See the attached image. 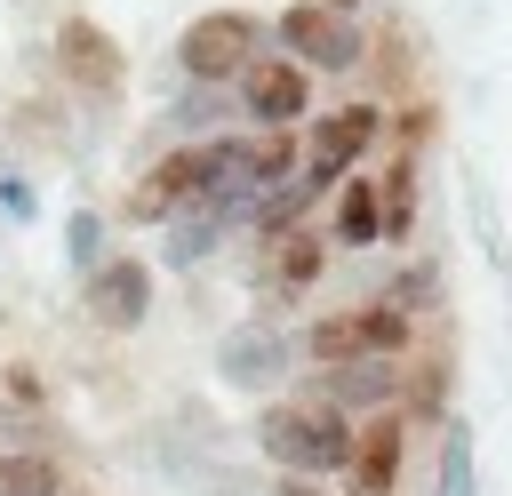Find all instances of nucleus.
Returning a JSON list of instances; mask_svg holds the SVG:
<instances>
[{
  "label": "nucleus",
  "mask_w": 512,
  "mask_h": 496,
  "mask_svg": "<svg viewBox=\"0 0 512 496\" xmlns=\"http://www.w3.org/2000/svg\"><path fill=\"white\" fill-rule=\"evenodd\" d=\"M264 448L288 464V480H312V472H336L344 448H352V424L336 408H312V400H288L264 416Z\"/></svg>",
  "instance_id": "1"
},
{
  "label": "nucleus",
  "mask_w": 512,
  "mask_h": 496,
  "mask_svg": "<svg viewBox=\"0 0 512 496\" xmlns=\"http://www.w3.org/2000/svg\"><path fill=\"white\" fill-rule=\"evenodd\" d=\"M400 344H408V312H400V304H384V296H368V304H352V312L312 320V360H328V368L368 360V352H400Z\"/></svg>",
  "instance_id": "2"
},
{
  "label": "nucleus",
  "mask_w": 512,
  "mask_h": 496,
  "mask_svg": "<svg viewBox=\"0 0 512 496\" xmlns=\"http://www.w3.org/2000/svg\"><path fill=\"white\" fill-rule=\"evenodd\" d=\"M176 56H184L192 80H232V72L256 64V16L248 8H208V16L184 24V48Z\"/></svg>",
  "instance_id": "3"
},
{
  "label": "nucleus",
  "mask_w": 512,
  "mask_h": 496,
  "mask_svg": "<svg viewBox=\"0 0 512 496\" xmlns=\"http://www.w3.org/2000/svg\"><path fill=\"white\" fill-rule=\"evenodd\" d=\"M216 168H232V144H192V152H168V160H152L144 168V184L128 192V224H160L184 192H200Z\"/></svg>",
  "instance_id": "4"
},
{
  "label": "nucleus",
  "mask_w": 512,
  "mask_h": 496,
  "mask_svg": "<svg viewBox=\"0 0 512 496\" xmlns=\"http://www.w3.org/2000/svg\"><path fill=\"white\" fill-rule=\"evenodd\" d=\"M400 448H408V416H400V408H376V416L352 432V448H344L352 496H392V480H400Z\"/></svg>",
  "instance_id": "5"
},
{
  "label": "nucleus",
  "mask_w": 512,
  "mask_h": 496,
  "mask_svg": "<svg viewBox=\"0 0 512 496\" xmlns=\"http://www.w3.org/2000/svg\"><path fill=\"white\" fill-rule=\"evenodd\" d=\"M56 64H64V80H72L80 96H112V88H120V48H112V32L88 24V16H64V24H56Z\"/></svg>",
  "instance_id": "6"
},
{
  "label": "nucleus",
  "mask_w": 512,
  "mask_h": 496,
  "mask_svg": "<svg viewBox=\"0 0 512 496\" xmlns=\"http://www.w3.org/2000/svg\"><path fill=\"white\" fill-rule=\"evenodd\" d=\"M80 304H88L96 328H136L144 304H152V272L136 256H112V264H96V280L80 288Z\"/></svg>",
  "instance_id": "7"
},
{
  "label": "nucleus",
  "mask_w": 512,
  "mask_h": 496,
  "mask_svg": "<svg viewBox=\"0 0 512 496\" xmlns=\"http://www.w3.org/2000/svg\"><path fill=\"white\" fill-rule=\"evenodd\" d=\"M376 128H384V112H376V104H344V112H328V120L312 128V184H336V176H344V160L376 144Z\"/></svg>",
  "instance_id": "8"
},
{
  "label": "nucleus",
  "mask_w": 512,
  "mask_h": 496,
  "mask_svg": "<svg viewBox=\"0 0 512 496\" xmlns=\"http://www.w3.org/2000/svg\"><path fill=\"white\" fill-rule=\"evenodd\" d=\"M240 80H248V112H256L272 136L304 112V64H288V56H256Z\"/></svg>",
  "instance_id": "9"
},
{
  "label": "nucleus",
  "mask_w": 512,
  "mask_h": 496,
  "mask_svg": "<svg viewBox=\"0 0 512 496\" xmlns=\"http://www.w3.org/2000/svg\"><path fill=\"white\" fill-rule=\"evenodd\" d=\"M280 40L304 56V64H352L360 48H352V32L328 16V8H312V0H296L288 16H280Z\"/></svg>",
  "instance_id": "10"
},
{
  "label": "nucleus",
  "mask_w": 512,
  "mask_h": 496,
  "mask_svg": "<svg viewBox=\"0 0 512 496\" xmlns=\"http://www.w3.org/2000/svg\"><path fill=\"white\" fill-rule=\"evenodd\" d=\"M384 208H376V184L368 176H352L344 184V208H336V240H352V248H368V240H384V224H376Z\"/></svg>",
  "instance_id": "11"
},
{
  "label": "nucleus",
  "mask_w": 512,
  "mask_h": 496,
  "mask_svg": "<svg viewBox=\"0 0 512 496\" xmlns=\"http://www.w3.org/2000/svg\"><path fill=\"white\" fill-rule=\"evenodd\" d=\"M320 264H328L320 232H280V256H272V280H280V288H312Z\"/></svg>",
  "instance_id": "12"
},
{
  "label": "nucleus",
  "mask_w": 512,
  "mask_h": 496,
  "mask_svg": "<svg viewBox=\"0 0 512 496\" xmlns=\"http://www.w3.org/2000/svg\"><path fill=\"white\" fill-rule=\"evenodd\" d=\"M0 496H56V464L48 456H0Z\"/></svg>",
  "instance_id": "13"
},
{
  "label": "nucleus",
  "mask_w": 512,
  "mask_h": 496,
  "mask_svg": "<svg viewBox=\"0 0 512 496\" xmlns=\"http://www.w3.org/2000/svg\"><path fill=\"white\" fill-rule=\"evenodd\" d=\"M424 128H432V104H400V136H408V144H416V136H424Z\"/></svg>",
  "instance_id": "14"
},
{
  "label": "nucleus",
  "mask_w": 512,
  "mask_h": 496,
  "mask_svg": "<svg viewBox=\"0 0 512 496\" xmlns=\"http://www.w3.org/2000/svg\"><path fill=\"white\" fill-rule=\"evenodd\" d=\"M280 496H320V488L312 480H280Z\"/></svg>",
  "instance_id": "15"
},
{
  "label": "nucleus",
  "mask_w": 512,
  "mask_h": 496,
  "mask_svg": "<svg viewBox=\"0 0 512 496\" xmlns=\"http://www.w3.org/2000/svg\"><path fill=\"white\" fill-rule=\"evenodd\" d=\"M312 8H328V16H336V8H352V0H312Z\"/></svg>",
  "instance_id": "16"
}]
</instances>
